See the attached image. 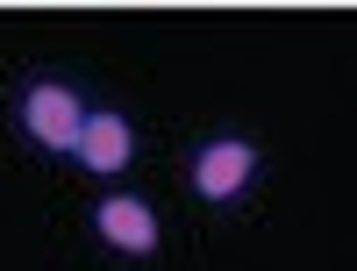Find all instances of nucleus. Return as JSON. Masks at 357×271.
Returning <instances> with one entry per match:
<instances>
[{"label": "nucleus", "instance_id": "1", "mask_svg": "<svg viewBox=\"0 0 357 271\" xmlns=\"http://www.w3.org/2000/svg\"><path fill=\"white\" fill-rule=\"evenodd\" d=\"M15 122L29 129V143H43V150H72L79 129H86V93L65 79H29L22 93H15Z\"/></svg>", "mask_w": 357, "mask_h": 271}, {"label": "nucleus", "instance_id": "2", "mask_svg": "<svg viewBox=\"0 0 357 271\" xmlns=\"http://www.w3.org/2000/svg\"><path fill=\"white\" fill-rule=\"evenodd\" d=\"M257 143H243V136H215V143H200L193 150V164H186V178H193V193L207 200V207H236L250 186H257Z\"/></svg>", "mask_w": 357, "mask_h": 271}, {"label": "nucleus", "instance_id": "3", "mask_svg": "<svg viewBox=\"0 0 357 271\" xmlns=\"http://www.w3.org/2000/svg\"><path fill=\"white\" fill-rule=\"evenodd\" d=\"M72 157H79L86 171H100V178L129 171V157H136V129H129V114H114V107H86V129H79V143H72Z\"/></svg>", "mask_w": 357, "mask_h": 271}, {"label": "nucleus", "instance_id": "4", "mask_svg": "<svg viewBox=\"0 0 357 271\" xmlns=\"http://www.w3.org/2000/svg\"><path fill=\"white\" fill-rule=\"evenodd\" d=\"M93 229H100V243L122 250V257H158V215H151V200H136V193H107L93 207Z\"/></svg>", "mask_w": 357, "mask_h": 271}]
</instances>
